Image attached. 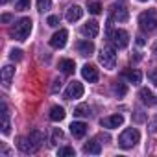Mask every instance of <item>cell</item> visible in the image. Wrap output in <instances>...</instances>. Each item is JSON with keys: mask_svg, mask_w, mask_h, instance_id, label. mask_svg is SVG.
<instances>
[{"mask_svg": "<svg viewBox=\"0 0 157 157\" xmlns=\"http://www.w3.org/2000/svg\"><path fill=\"white\" fill-rule=\"evenodd\" d=\"M50 8H52V0H37V10H39V11L44 13V11H48Z\"/></svg>", "mask_w": 157, "mask_h": 157, "instance_id": "obj_27", "label": "cell"}, {"mask_svg": "<svg viewBox=\"0 0 157 157\" xmlns=\"http://www.w3.org/2000/svg\"><path fill=\"white\" fill-rule=\"evenodd\" d=\"M122 78H128V82H129V83H133V85H139L142 76H140V72H139V70L126 68V70H122Z\"/></svg>", "mask_w": 157, "mask_h": 157, "instance_id": "obj_17", "label": "cell"}, {"mask_svg": "<svg viewBox=\"0 0 157 157\" xmlns=\"http://www.w3.org/2000/svg\"><path fill=\"white\" fill-rule=\"evenodd\" d=\"M83 151H85V153H93V155H98V153L102 151V144L98 142V139H93V140H89V142L83 146Z\"/></svg>", "mask_w": 157, "mask_h": 157, "instance_id": "obj_19", "label": "cell"}, {"mask_svg": "<svg viewBox=\"0 0 157 157\" xmlns=\"http://www.w3.org/2000/svg\"><path fill=\"white\" fill-rule=\"evenodd\" d=\"M67 37H68V32H67V30L56 32V33L52 35V39H50V46H52V48H63V46L67 44Z\"/></svg>", "mask_w": 157, "mask_h": 157, "instance_id": "obj_11", "label": "cell"}, {"mask_svg": "<svg viewBox=\"0 0 157 157\" xmlns=\"http://www.w3.org/2000/svg\"><path fill=\"white\" fill-rule=\"evenodd\" d=\"M63 118H65V109L59 107V105H54V107L50 109V120H52V122H59V120H63Z\"/></svg>", "mask_w": 157, "mask_h": 157, "instance_id": "obj_22", "label": "cell"}, {"mask_svg": "<svg viewBox=\"0 0 157 157\" xmlns=\"http://www.w3.org/2000/svg\"><path fill=\"white\" fill-rule=\"evenodd\" d=\"M111 19H115V21H118V22H126V21L129 19V13H128L126 6L117 2V4L111 8Z\"/></svg>", "mask_w": 157, "mask_h": 157, "instance_id": "obj_9", "label": "cell"}, {"mask_svg": "<svg viewBox=\"0 0 157 157\" xmlns=\"http://www.w3.org/2000/svg\"><path fill=\"white\" fill-rule=\"evenodd\" d=\"M76 48H78V52H80L82 56H91V54L94 52V44H93L91 41H87V39L78 41V43H76Z\"/></svg>", "mask_w": 157, "mask_h": 157, "instance_id": "obj_15", "label": "cell"}, {"mask_svg": "<svg viewBox=\"0 0 157 157\" xmlns=\"http://www.w3.org/2000/svg\"><path fill=\"white\" fill-rule=\"evenodd\" d=\"M148 78L151 80V83H155V85H157V68H155V70H151V72L148 74Z\"/></svg>", "mask_w": 157, "mask_h": 157, "instance_id": "obj_35", "label": "cell"}, {"mask_svg": "<svg viewBox=\"0 0 157 157\" xmlns=\"http://www.w3.org/2000/svg\"><path fill=\"white\" fill-rule=\"evenodd\" d=\"M30 139H32L37 146H41V144L44 142V133H41L39 129H33V131L30 133Z\"/></svg>", "mask_w": 157, "mask_h": 157, "instance_id": "obj_25", "label": "cell"}, {"mask_svg": "<svg viewBox=\"0 0 157 157\" xmlns=\"http://www.w3.org/2000/svg\"><path fill=\"white\" fill-rule=\"evenodd\" d=\"M82 76H83V80H87L89 83H96V82H98V78H100L98 68H96L94 65H91V63L83 65V68H82Z\"/></svg>", "mask_w": 157, "mask_h": 157, "instance_id": "obj_8", "label": "cell"}, {"mask_svg": "<svg viewBox=\"0 0 157 157\" xmlns=\"http://www.w3.org/2000/svg\"><path fill=\"white\" fill-rule=\"evenodd\" d=\"M139 26L142 32L151 33L157 30V10H148L139 15Z\"/></svg>", "mask_w": 157, "mask_h": 157, "instance_id": "obj_2", "label": "cell"}, {"mask_svg": "<svg viewBox=\"0 0 157 157\" xmlns=\"http://www.w3.org/2000/svg\"><path fill=\"white\" fill-rule=\"evenodd\" d=\"M82 33H83L85 37H89V39H94V37L100 33V26H98V22H96V21H89V22H85V24L82 26Z\"/></svg>", "mask_w": 157, "mask_h": 157, "instance_id": "obj_12", "label": "cell"}, {"mask_svg": "<svg viewBox=\"0 0 157 157\" xmlns=\"http://www.w3.org/2000/svg\"><path fill=\"white\" fill-rule=\"evenodd\" d=\"M140 2H148V0H140Z\"/></svg>", "mask_w": 157, "mask_h": 157, "instance_id": "obj_40", "label": "cell"}, {"mask_svg": "<svg viewBox=\"0 0 157 157\" xmlns=\"http://www.w3.org/2000/svg\"><path fill=\"white\" fill-rule=\"evenodd\" d=\"M10 111H8V105L2 104V133L8 135L10 133Z\"/></svg>", "mask_w": 157, "mask_h": 157, "instance_id": "obj_20", "label": "cell"}, {"mask_svg": "<svg viewBox=\"0 0 157 157\" xmlns=\"http://www.w3.org/2000/svg\"><path fill=\"white\" fill-rule=\"evenodd\" d=\"M122 122H124V117L122 115H111V117L100 118V126L102 128H107V129H115V128L122 126Z\"/></svg>", "mask_w": 157, "mask_h": 157, "instance_id": "obj_10", "label": "cell"}, {"mask_svg": "<svg viewBox=\"0 0 157 157\" xmlns=\"http://www.w3.org/2000/svg\"><path fill=\"white\" fill-rule=\"evenodd\" d=\"M13 76H15V68H13L11 65H6V67L2 68V83H4V87H10Z\"/></svg>", "mask_w": 157, "mask_h": 157, "instance_id": "obj_18", "label": "cell"}, {"mask_svg": "<svg viewBox=\"0 0 157 157\" xmlns=\"http://www.w3.org/2000/svg\"><path fill=\"white\" fill-rule=\"evenodd\" d=\"M74 68H76V63H74L72 59H61V61H59V70H61L63 74H72Z\"/></svg>", "mask_w": 157, "mask_h": 157, "instance_id": "obj_21", "label": "cell"}, {"mask_svg": "<svg viewBox=\"0 0 157 157\" xmlns=\"http://www.w3.org/2000/svg\"><path fill=\"white\" fill-rule=\"evenodd\" d=\"M13 19V15H10V13H6V15H2V19H0V21H2V22H10Z\"/></svg>", "mask_w": 157, "mask_h": 157, "instance_id": "obj_36", "label": "cell"}, {"mask_svg": "<svg viewBox=\"0 0 157 157\" xmlns=\"http://www.w3.org/2000/svg\"><path fill=\"white\" fill-rule=\"evenodd\" d=\"M89 115H91V109H89V105H85V104L78 105V107L74 109V117H89Z\"/></svg>", "mask_w": 157, "mask_h": 157, "instance_id": "obj_24", "label": "cell"}, {"mask_svg": "<svg viewBox=\"0 0 157 157\" xmlns=\"http://www.w3.org/2000/svg\"><path fill=\"white\" fill-rule=\"evenodd\" d=\"M59 140H63V131H61L59 128H56V129L52 131V139H50V144H52V146H56Z\"/></svg>", "mask_w": 157, "mask_h": 157, "instance_id": "obj_26", "label": "cell"}, {"mask_svg": "<svg viewBox=\"0 0 157 157\" xmlns=\"http://www.w3.org/2000/svg\"><path fill=\"white\" fill-rule=\"evenodd\" d=\"M82 15H83V10L80 8V6H70L68 10H67V21L68 22H76V21H80L82 19Z\"/></svg>", "mask_w": 157, "mask_h": 157, "instance_id": "obj_16", "label": "cell"}, {"mask_svg": "<svg viewBox=\"0 0 157 157\" xmlns=\"http://www.w3.org/2000/svg\"><path fill=\"white\" fill-rule=\"evenodd\" d=\"M137 44H140V46H142V44H146V41H144V37H142V35H137Z\"/></svg>", "mask_w": 157, "mask_h": 157, "instance_id": "obj_37", "label": "cell"}, {"mask_svg": "<svg viewBox=\"0 0 157 157\" xmlns=\"http://www.w3.org/2000/svg\"><path fill=\"white\" fill-rule=\"evenodd\" d=\"M113 91H115V94H117L118 98H122V96H126L128 87H126L122 82H115V83H113Z\"/></svg>", "mask_w": 157, "mask_h": 157, "instance_id": "obj_23", "label": "cell"}, {"mask_svg": "<svg viewBox=\"0 0 157 157\" xmlns=\"http://www.w3.org/2000/svg\"><path fill=\"white\" fill-rule=\"evenodd\" d=\"M133 118H135V122H144V120H146V117H144V113H142V111H137Z\"/></svg>", "mask_w": 157, "mask_h": 157, "instance_id": "obj_34", "label": "cell"}, {"mask_svg": "<svg viewBox=\"0 0 157 157\" xmlns=\"http://www.w3.org/2000/svg\"><path fill=\"white\" fill-rule=\"evenodd\" d=\"M30 8V0H15V10L17 11H24Z\"/></svg>", "mask_w": 157, "mask_h": 157, "instance_id": "obj_29", "label": "cell"}, {"mask_svg": "<svg viewBox=\"0 0 157 157\" xmlns=\"http://www.w3.org/2000/svg\"><path fill=\"white\" fill-rule=\"evenodd\" d=\"M46 24H48V26H52V28H56V26L59 24V17L50 15V17H48V21H46Z\"/></svg>", "mask_w": 157, "mask_h": 157, "instance_id": "obj_31", "label": "cell"}, {"mask_svg": "<svg viewBox=\"0 0 157 157\" xmlns=\"http://www.w3.org/2000/svg\"><path fill=\"white\" fill-rule=\"evenodd\" d=\"M139 98H140V102L144 104V105H155L157 104V98H155V94L148 89V87H142L140 91H139Z\"/></svg>", "mask_w": 157, "mask_h": 157, "instance_id": "obj_13", "label": "cell"}, {"mask_svg": "<svg viewBox=\"0 0 157 157\" xmlns=\"http://www.w3.org/2000/svg\"><path fill=\"white\" fill-rule=\"evenodd\" d=\"M151 52H153V56H155V57H157V43H155V44H153V48H151Z\"/></svg>", "mask_w": 157, "mask_h": 157, "instance_id": "obj_38", "label": "cell"}, {"mask_svg": "<svg viewBox=\"0 0 157 157\" xmlns=\"http://www.w3.org/2000/svg\"><path fill=\"white\" fill-rule=\"evenodd\" d=\"M61 80H59V78H56V80H54V85H52V93H57L59 89H61Z\"/></svg>", "mask_w": 157, "mask_h": 157, "instance_id": "obj_33", "label": "cell"}, {"mask_svg": "<svg viewBox=\"0 0 157 157\" xmlns=\"http://www.w3.org/2000/svg\"><path fill=\"white\" fill-rule=\"evenodd\" d=\"M0 2H2V4H6V2H8V0H0Z\"/></svg>", "mask_w": 157, "mask_h": 157, "instance_id": "obj_39", "label": "cell"}, {"mask_svg": "<svg viewBox=\"0 0 157 157\" xmlns=\"http://www.w3.org/2000/svg\"><path fill=\"white\" fill-rule=\"evenodd\" d=\"M109 39H111L115 48H126L129 43V33L126 30H113L109 33Z\"/></svg>", "mask_w": 157, "mask_h": 157, "instance_id": "obj_5", "label": "cell"}, {"mask_svg": "<svg viewBox=\"0 0 157 157\" xmlns=\"http://www.w3.org/2000/svg\"><path fill=\"white\" fill-rule=\"evenodd\" d=\"M98 59H100V63L104 65V68L113 70L115 65H117V54H115V48H113V46H104V48L100 50Z\"/></svg>", "mask_w": 157, "mask_h": 157, "instance_id": "obj_4", "label": "cell"}, {"mask_svg": "<svg viewBox=\"0 0 157 157\" xmlns=\"http://www.w3.org/2000/svg\"><path fill=\"white\" fill-rule=\"evenodd\" d=\"M30 32H32V19L30 17H22L11 28V37L15 41H26L28 35H30Z\"/></svg>", "mask_w": 157, "mask_h": 157, "instance_id": "obj_1", "label": "cell"}, {"mask_svg": "<svg viewBox=\"0 0 157 157\" xmlns=\"http://www.w3.org/2000/svg\"><path fill=\"white\" fill-rule=\"evenodd\" d=\"M70 133H72V137L74 139H83L85 137V133H87V124L85 122H72L70 124Z\"/></svg>", "mask_w": 157, "mask_h": 157, "instance_id": "obj_14", "label": "cell"}, {"mask_svg": "<svg viewBox=\"0 0 157 157\" xmlns=\"http://www.w3.org/2000/svg\"><path fill=\"white\" fill-rule=\"evenodd\" d=\"M89 11H91L93 15H100V13H102V6H100L98 2H89Z\"/></svg>", "mask_w": 157, "mask_h": 157, "instance_id": "obj_30", "label": "cell"}, {"mask_svg": "<svg viewBox=\"0 0 157 157\" xmlns=\"http://www.w3.org/2000/svg\"><path fill=\"white\" fill-rule=\"evenodd\" d=\"M10 57H11L13 61H21V59H22V50H11Z\"/></svg>", "mask_w": 157, "mask_h": 157, "instance_id": "obj_32", "label": "cell"}, {"mask_svg": "<svg viewBox=\"0 0 157 157\" xmlns=\"http://www.w3.org/2000/svg\"><path fill=\"white\" fill-rule=\"evenodd\" d=\"M83 96V85L80 82H70L68 87L65 89V98L67 100H76Z\"/></svg>", "mask_w": 157, "mask_h": 157, "instance_id": "obj_6", "label": "cell"}, {"mask_svg": "<svg viewBox=\"0 0 157 157\" xmlns=\"http://www.w3.org/2000/svg\"><path fill=\"white\" fill-rule=\"evenodd\" d=\"M139 140H140V133H139V129H135V128H128V129H124L122 135L118 137V146L124 148V150H129V148H133Z\"/></svg>", "mask_w": 157, "mask_h": 157, "instance_id": "obj_3", "label": "cell"}, {"mask_svg": "<svg viewBox=\"0 0 157 157\" xmlns=\"http://www.w3.org/2000/svg\"><path fill=\"white\" fill-rule=\"evenodd\" d=\"M17 148L22 151V153H35L39 150V146L30 139V137H19L17 139Z\"/></svg>", "mask_w": 157, "mask_h": 157, "instance_id": "obj_7", "label": "cell"}, {"mask_svg": "<svg viewBox=\"0 0 157 157\" xmlns=\"http://www.w3.org/2000/svg\"><path fill=\"white\" fill-rule=\"evenodd\" d=\"M76 151H74V148L72 146H61L59 150H57V155L59 157H67V155H74Z\"/></svg>", "mask_w": 157, "mask_h": 157, "instance_id": "obj_28", "label": "cell"}]
</instances>
